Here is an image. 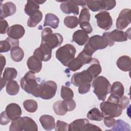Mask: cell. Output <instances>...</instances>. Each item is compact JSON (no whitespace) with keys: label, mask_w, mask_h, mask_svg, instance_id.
<instances>
[{"label":"cell","mask_w":131,"mask_h":131,"mask_svg":"<svg viewBox=\"0 0 131 131\" xmlns=\"http://www.w3.org/2000/svg\"><path fill=\"white\" fill-rule=\"evenodd\" d=\"M119 99L111 95L107 101H103L100 103V108L104 117L110 116L114 118L121 115L123 108L119 103Z\"/></svg>","instance_id":"1"},{"label":"cell","mask_w":131,"mask_h":131,"mask_svg":"<svg viewBox=\"0 0 131 131\" xmlns=\"http://www.w3.org/2000/svg\"><path fill=\"white\" fill-rule=\"evenodd\" d=\"M21 88L27 93L36 97H39L40 83H38L34 73L29 71L23 77L20 81Z\"/></svg>","instance_id":"2"},{"label":"cell","mask_w":131,"mask_h":131,"mask_svg":"<svg viewBox=\"0 0 131 131\" xmlns=\"http://www.w3.org/2000/svg\"><path fill=\"white\" fill-rule=\"evenodd\" d=\"M93 92L99 100L102 101L106 99V96L110 93L111 84L105 77L102 76L94 78L92 82Z\"/></svg>","instance_id":"3"},{"label":"cell","mask_w":131,"mask_h":131,"mask_svg":"<svg viewBox=\"0 0 131 131\" xmlns=\"http://www.w3.org/2000/svg\"><path fill=\"white\" fill-rule=\"evenodd\" d=\"M63 40L62 36L59 33H53L50 28H45L41 32V43L46 44L52 49L61 45Z\"/></svg>","instance_id":"4"},{"label":"cell","mask_w":131,"mask_h":131,"mask_svg":"<svg viewBox=\"0 0 131 131\" xmlns=\"http://www.w3.org/2000/svg\"><path fill=\"white\" fill-rule=\"evenodd\" d=\"M76 48L71 44H66L59 48L56 51V58L64 66H68L69 63L74 58Z\"/></svg>","instance_id":"5"},{"label":"cell","mask_w":131,"mask_h":131,"mask_svg":"<svg viewBox=\"0 0 131 131\" xmlns=\"http://www.w3.org/2000/svg\"><path fill=\"white\" fill-rule=\"evenodd\" d=\"M85 45L95 52L98 50L104 49L108 46H110V43L108 39L103 34L102 36L95 35L91 36Z\"/></svg>","instance_id":"6"},{"label":"cell","mask_w":131,"mask_h":131,"mask_svg":"<svg viewBox=\"0 0 131 131\" xmlns=\"http://www.w3.org/2000/svg\"><path fill=\"white\" fill-rule=\"evenodd\" d=\"M57 84L52 80L41 82L40 86L39 97L45 100H49L54 97L57 91Z\"/></svg>","instance_id":"7"},{"label":"cell","mask_w":131,"mask_h":131,"mask_svg":"<svg viewBox=\"0 0 131 131\" xmlns=\"http://www.w3.org/2000/svg\"><path fill=\"white\" fill-rule=\"evenodd\" d=\"M95 17L97 19V26L105 30H109L113 25V20L109 12L102 11L97 14Z\"/></svg>","instance_id":"8"},{"label":"cell","mask_w":131,"mask_h":131,"mask_svg":"<svg viewBox=\"0 0 131 131\" xmlns=\"http://www.w3.org/2000/svg\"><path fill=\"white\" fill-rule=\"evenodd\" d=\"M92 80L91 74L87 70H84L74 74L71 77V82L75 86H79L84 83H91Z\"/></svg>","instance_id":"9"},{"label":"cell","mask_w":131,"mask_h":131,"mask_svg":"<svg viewBox=\"0 0 131 131\" xmlns=\"http://www.w3.org/2000/svg\"><path fill=\"white\" fill-rule=\"evenodd\" d=\"M52 49L46 44L41 43L39 47L35 50L33 55L41 61H47L51 58Z\"/></svg>","instance_id":"10"},{"label":"cell","mask_w":131,"mask_h":131,"mask_svg":"<svg viewBox=\"0 0 131 131\" xmlns=\"http://www.w3.org/2000/svg\"><path fill=\"white\" fill-rule=\"evenodd\" d=\"M130 12L129 9H124L121 11L116 23L118 30H123L126 28L130 23Z\"/></svg>","instance_id":"11"},{"label":"cell","mask_w":131,"mask_h":131,"mask_svg":"<svg viewBox=\"0 0 131 131\" xmlns=\"http://www.w3.org/2000/svg\"><path fill=\"white\" fill-rule=\"evenodd\" d=\"M103 34L108 39L110 47L114 45V42H123L127 40L125 32L120 30L115 29L111 32H104Z\"/></svg>","instance_id":"12"},{"label":"cell","mask_w":131,"mask_h":131,"mask_svg":"<svg viewBox=\"0 0 131 131\" xmlns=\"http://www.w3.org/2000/svg\"><path fill=\"white\" fill-rule=\"evenodd\" d=\"M61 10L66 14L73 13L75 15L79 14V7L76 1H63L60 4Z\"/></svg>","instance_id":"13"},{"label":"cell","mask_w":131,"mask_h":131,"mask_svg":"<svg viewBox=\"0 0 131 131\" xmlns=\"http://www.w3.org/2000/svg\"><path fill=\"white\" fill-rule=\"evenodd\" d=\"M25 30L24 28L20 25L16 24L9 27L7 34L8 36L12 39H18L21 38L25 34Z\"/></svg>","instance_id":"14"},{"label":"cell","mask_w":131,"mask_h":131,"mask_svg":"<svg viewBox=\"0 0 131 131\" xmlns=\"http://www.w3.org/2000/svg\"><path fill=\"white\" fill-rule=\"evenodd\" d=\"M16 10V6L11 2L1 4L0 18L4 19V18L13 15L15 13Z\"/></svg>","instance_id":"15"},{"label":"cell","mask_w":131,"mask_h":131,"mask_svg":"<svg viewBox=\"0 0 131 131\" xmlns=\"http://www.w3.org/2000/svg\"><path fill=\"white\" fill-rule=\"evenodd\" d=\"M89 123L87 119H79L71 123L68 126L69 131H86V126Z\"/></svg>","instance_id":"16"},{"label":"cell","mask_w":131,"mask_h":131,"mask_svg":"<svg viewBox=\"0 0 131 131\" xmlns=\"http://www.w3.org/2000/svg\"><path fill=\"white\" fill-rule=\"evenodd\" d=\"M5 111L11 120L14 119L20 116L22 113L19 105L15 103L9 104L6 107Z\"/></svg>","instance_id":"17"},{"label":"cell","mask_w":131,"mask_h":131,"mask_svg":"<svg viewBox=\"0 0 131 131\" xmlns=\"http://www.w3.org/2000/svg\"><path fill=\"white\" fill-rule=\"evenodd\" d=\"M16 46H19L18 40L8 37L5 40L0 41V52H7Z\"/></svg>","instance_id":"18"},{"label":"cell","mask_w":131,"mask_h":131,"mask_svg":"<svg viewBox=\"0 0 131 131\" xmlns=\"http://www.w3.org/2000/svg\"><path fill=\"white\" fill-rule=\"evenodd\" d=\"M27 65L30 71L34 73L39 72L42 69L41 61L34 55L28 58L27 61Z\"/></svg>","instance_id":"19"},{"label":"cell","mask_w":131,"mask_h":131,"mask_svg":"<svg viewBox=\"0 0 131 131\" xmlns=\"http://www.w3.org/2000/svg\"><path fill=\"white\" fill-rule=\"evenodd\" d=\"M89 39L88 33L82 30H78L73 34V41L79 46L84 45Z\"/></svg>","instance_id":"20"},{"label":"cell","mask_w":131,"mask_h":131,"mask_svg":"<svg viewBox=\"0 0 131 131\" xmlns=\"http://www.w3.org/2000/svg\"><path fill=\"white\" fill-rule=\"evenodd\" d=\"M39 122L45 130H51L55 127V119L52 116L43 115L40 117Z\"/></svg>","instance_id":"21"},{"label":"cell","mask_w":131,"mask_h":131,"mask_svg":"<svg viewBox=\"0 0 131 131\" xmlns=\"http://www.w3.org/2000/svg\"><path fill=\"white\" fill-rule=\"evenodd\" d=\"M119 69L124 72H128L130 70L131 60L129 56L123 55L120 57L116 62Z\"/></svg>","instance_id":"22"},{"label":"cell","mask_w":131,"mask_h":131,"mask_svg":"<svg viewBox=\"0 0 131 131\" xmlns=\"http://www.w3.org/2000/svg\"><path fill=\"white\" fill-rule=\"evenodd\" d=\"M90 63L91 66L86 70L91 74L93 78H95L101 73L102 69L99 60L96 58H93Z\"/></svg>","instance_id":"23"},{"label":"cell","mask_w":131,"mask_h":131,"mask_svg":"<svg viewBox=\"0 0 131 131\" xmlns=\"http://www.w3.org/2000/svg\"><path fill=\"white\" fill-rule=\"evenodd\" d=\"M111 95L115 97L120 98L124 95V88L123 85L119 81L114 82L111 88Z\"/></svg>","instance_id":"24"},{"label":"cell","mask_w":131,"mask_h":131,"mask_svg":"<svg viewBox=\"0 0 131 131\" xmlns=\"http://www.w3.org/2000/svg\"><path fill=\"white\" fill-rule=\"evenodd\" d=\"M59 19L58 17L52 13H47L45 16L43 26H50L53 29H56L58 27Z\"/></svg>","instance_id":"25"},{"label":"cell","mask_w":131,"mask_h":131,"mask_svg":"<svg viewBox=\"0 0 131 131\" xmlns=\"http://www.w3.org/2000/svg\"><path fill=\"white\" fill-rule=\"evenodd\" d=\"M23 130L37 131L38 126L36 122L30 117H23Z\"/></svg>","instance_id":"26"},{"label":"cell","mask_w":131,"mask_h":131,"mask_svg":"<svg viewBox=\"0 0 131 131\" xmlns=\"http://www.w3.org/2000/svg\"><path fill=\"white\" fill-rule=\"evenodd\" d=\"M86 5L93 12L105 10L104 1H86Z\"/></svg>","instance_id":"27"},{"label":"cell","mask_w":131,"mask_h":131,"mask_svg":"<svg viewBox=\"0 0 131 131\" xmlns=\"http://www.w3.org/2000/svg\"><path fill=\"white\" fill-rule=\"evenodd\" d=\"M39 6L35 1H27L24 11L26 14L30 16L39 10Z\"/></svg>","instance_id":"28"},{"label":"cell","mask_w":131,"mask_h":131,"mask_svg":"<svg viewBox=\"0 0 131 131\" xmlns=\"http://www.w3.org/2000/svg\"><path fill=\"white\" fill-rule=\"evenodd\" d=\"M10 55L13 61L15 62H19L24 58V52L21 48L19 46H16L11 50Z\"/></svg>","instance_id":"29"},{"label":"cell","mask_w":131,"mask_h":131,"mask_svg":"<svg viewBox=\"0 0 131 131\" xmlns=\"http://www.w3.org/2000/svg\"><path fill=\"white\" fill-rule=\"evenodd\" d=\"M42 18V12L38 10L32 15L30 16L27 21V26L29 27H35Z\"/></svg>","instance_id":"30"},{"label":"cell","mask_w":131,"mask_h":131,"mask_svg":"<svg viewBox=\"0 0 131 131\" xmlns=\"http://www.w3.org/2000/svg\"><path fill=\"white\" fill-rule=\"evenodd\" d=\"M53 108L55 113L58 116H63L68 112L63 100L55 102L53 105Z\"/></svg>","instance_id":"31"},{"label":"cell","mask_w":131,"mask_h":131,"mask_svg":"<svg viewBox=\"0 0 131 131\" xmlns=\"http://www.w3.org/2000/svg\"><path fill=\"white\" fill-rule=\"evenodd\" d=\"M87 118L91 120L100 121L103 119L104 116L98 108L94 107L88 112Z\"/></svg>","instance_id":"32"},{"label":"cell","mask_w":131,"mask_h":131,"mask_svg":"<svg viewBox=\"0 0 131 131\" xmlns=\"http://www.w3.org/2000/svg\"><path fill=\"white\" fill-rule=\"evenodd\" d=\"M19 91V86L18 83L15 80L8 82L6 85V92L11 96H14L17 94Z\"/></svg>","instance_id":"33"},{"label":"cell","mask_w":131,"mask_h":131,"mask_svg":"<svg viewBox=\"0 0 131 131\" xmlns=\"http://www.w3.org/2000/svg\"><path fill=\"white\" fill-rule=\"evenodd\" d=\"M17 75V72L15 68H6L4 70L3 78L6 81H10L13 80Z\"/></svg>","instance_id":"34"},{"label":"cell","mask_w":131,"mask_h":131,"mask_svg":"<svg viewBox=\"0 0 131 131\" xmlns=\"http://www.w3.org/2000/svg\"><path fill=\"white\" fill-rule=\"evenodd\" d=\"M10 131H22L23 130V118L19 117L12 120L9 128Z\"/></svg>","instance_id":"35"},{"label":"cell","mask_w":131,"mask_h":131,"mask_svg":"<svg viewBox=\"0 0 131 131\" xmlns=\"http://www.w3.org/2000/svg\"><path fill=\"white\" fill-rule=\"evenodd\" d=\"M23 106L24 108L29 113L35 112L38 108L37 102L32 99H28L24 101L23 102Z\"/></svg>","instance_id":"36"},{"label":"cell","mask_w":131,"mask_h":131,"mask_svg":"<svg viewBox=\"0 0 131 131\" xmlns=\"http://www.w3.org/2000/svg\"><path fill=\"white\" fill-rule=\"evenodd\" d=\"M64 24L68 28L73 29L79 24L78 18L75 16H67L64 18Z\"/></svg>","instance_id":"37"},{"label":"cell","mask_w":131,"mask_h":131,"mask_svg":"<svg viewBox=\"0 0 131 131\" xmlns=\"http://www.w3.org/2000/svg\"><path fill=\"white\" fill-rule=\"evenodd\" d=\"M84 64L82 61L77 57L72 59L68 64V69L72 72L76 71L79 70Z\"/></svg>","instance_id":"38"},{"label":"cell","mask_w":131,"mask_h":131,"mask_svg":"<svg viewBox=\"0 0 131 131\" xmlns=\"http://www.w3.org/2000/svg\"><path fill=\"white\" fill-rule=\"evenodd\" d=\"M60 96L63 100L71 99L74 97V93L70 88L62 85L60 91Z\"/></svg>","instance_id":"39"},{"label":"cell","mask_w":131,"mask_h":131,"mask_svg":"<svg viewBox=\"0 0 131 131\" xmlns=\"http://www.w3.org/2000/svg\"><path fill=\"white\" fill-rule=\"evenodd\" d=\"M91 15L89 9L86 7H83L80 13L79 17V24L82 23H89Z\"/></svg>","instance_id":"40"},{"label":"cell","mask_w":131,"mask_h":131,"mask_svg":"<svg viewBox=\"0 0 131 131\" xmlns=\"http://www.w3.org/2000/svg\"><path fill=\"white\" fill-rule=\"evenodd\" d=\"M113 127H114L112 129H110V130H126L128 129H127V127L130 128V126L128 124L126 123L125 121L121 120H117L116 122L115 125Z\"/></svg>","instance_id":"41"},{"label":"cell","mask_w":131,"mask_h":131,"mask_svg":"<svg viewBox=\"0 0 131 131\" xmlns=\"http://www.w3.org/2000/svg\"><path fill=\"white\" fill-rule=\"evenodd\" d=\"M77 57L82 61L83 64H88L90 63L93 59L92 56L89 55V54L85 53L83 51H81L77 56Z\"/></svg>","instance_id":"42"},{"label":"cell","mask_w":131,"mask_h":131,"mask_svg":"<svg viewBox=\"0 0 131 131\" xmlns=\"http://www.w3.org/2000/svg\"><path fill=\"white\" fill-rule=\"evenodd\" d=\"M69 124L62 121L57 120L55 130L56 131H67L68 130Z\"/></svg>","instance_id":"43"},{"label":"cell","mask_w":131,"mask_h":131,"mask_svg":"<svg viewBox=\"0 0 131 131\" xmlns=\"http://www.w3.org/2000/svg\"><path fill=\"white\" fill-rule=\"evenodd\" d=\"M63 101L66 104V106L68 110V112L72 111L75 108L76 104L75 101L73 99L63 100Z\"/></svg>","instance_id":"44"},{"label":"cell","mask_w":131,"mask_h":131,"mask_svg":"<svg viewBox=\"0 0 131 131\" xmlns=\"http://www.w3.org/2000/svg\"><path fill=\"white\" fill-rule=\"evenodd\" d=\"M103 122L104 125L106 127H112L115 125L116 120L114 118V117H112L110 116H105L104 118Z\"/></svg>","instance_id":"45"},{"label":"cell","mask_w":131,"mask_h":131,"mask_svg":"<svg viewBox=\"0 0 131 131\" xmlns=\"http://www.w3.org/2000/svg\"><path fill=\"white\" fill-rule=\"evenodd\" d=\"M11 121V119L8 116L6 111H3L1 114L0 117V123L2 125L8 124Z\"/></svg>","instance_id":"46"},{"label":"cell","mask_w":131,"mask_h":131,"mask_svg":"<svg viewBox=\"0 0 131 131\" xmlns=\"http://www.w3.org/2000/svg\"><path fill=\"white\" fill-rule=\"evenodd\" d=\"M91 83H84L80 85L78 88V92L80 94H84L89 92L91 89Z\"/></svg>","instance_id":"47"},{"label":"cell","mask_w":131,"mask_h":131,"mask_svg":"<svg viewBox=\"0 0 131 131\" xmlns=\"http://www.w3.org/2000/svg\"><path fill=\"white\" fill-rule=\"evenodd\" d=\"M0 27H1V33L5 34L8 29V24L7 21L4 19L0 18Z\"/></svg>","instance_id":"48"},{"label":"cell","mask_w":131,"mask_h":131,"mask_svg":"<svg viewBox=\"0 0 131 131\" xmlns=\"http://www.w3.org/2000/svg\"><path fill=\"white\" fill-rule=\"evenodd\" d=\"M79 25L82 30L86 32L88 34L91 33L93 31L92 27L90 23H82L79 24Z\"/></svg>","instance_id":"49"},{"label":"cell","mask_w":131,"mask_h":131,"mask_svg":"<svg viewBox=\"0 0 131 131\" xmlns=\"http://www.w3.org/2000/svg\"><path fill=\"white\" fill-rule=\"evenodd\" d=\"M119 103L122 106L123 110L126 108L129 103V99L125 96H122L119 99Z\"/></svg>","instance_id":"50"},{"label":"cell","mask_w":131,"mask_h":131,"mask_svg":"<svg viewBox=\"0 0 131 131\" xmlns=\"http://www.w3.org/2000/svg\"><path fill=\"white\" fill-rule=\"evenodd\" d=\"M105 3V10H111L113 9L116 5V2L115 1H104Z\"/></svg>","instance_id":"51"},{"label":"cell","mask_w":131,"mask_h":131,"mask_svg":"<svg viewBox=\"0 0 131 131\" xmlns=\"http://www.w3.org/2000/svg\"><path fill=\"white\" fill-rule=\"evenodd\" d=\"M0 58H1V63L2 66V70H1V74H2L4 67L5 66V64H6V59L5 57L2 54L0 55Z\"/></svg>","instance_id":"52"},{"label":"cell","mask_w":131,"mask_h":131,"mask_svg":"<svg viewBox=\"0 0 131 131\" xmlns=\"http://www.w3.org/2000/svg\"><path fill=\"white\" fill-rule=\"evenodd\" d=\"M1 90H2L3 89V88L6 85V81L3 78V77H1Z\"/></svg>","instance_id":"53"},{"label":"cell","mask_w":131,"mask_h":131,"mask_svg":"<svg viewBox=\"0 0 131 131\" xmlns=\"http://www.w3.org/2000/svg\"><path fill=\"white\" fill-rule=\"evenodd\" d=\"M35 2L39 5V4H42L45 3L46 1H35Z\"/></svg>","instance_id":"54"}]
</instances>
